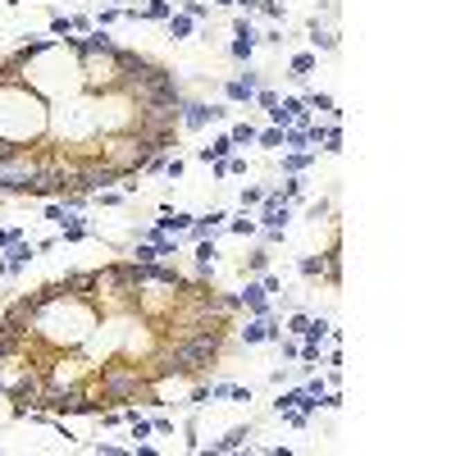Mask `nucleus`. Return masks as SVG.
<instances>
[{"label": "nucleus", "mask_w": 456, "mask_h": 456, "mask_svg": "<svg viewBox=\"0 0 456 456\" xmlns=\"http://www.w3.org/2000/svg\"><path fill=\"white\" fill-rule=\"evenodd\" d=\"M0 69L23 82L28 91L51 105V100H64V96H78L82 87V60H78V42L73 37H60V42H28L19 51L0 55Z\"/></svg>", "instance_id": "1"}, {"label": "nucleus", "mask_w": 456, "mask_h": 456, "mask_svg": "<svg viewBox=\"0 0 456 456\" xmlns=\"http://www.w3.org/2000/svg\"><path fill=\"white\" fill-rule=\"evenodd\" d=\"M42 146H46L51 155H96V151H100L96 96H91V91H78V96L51 100Z\"/></svg>", "instance_id": "2"}, {"label": "nucleus", "mask_w": 456, "mask_h": 456, "mask_svg": "<svg viewBox=\"0 0 456 456\" xmlns=\"http://www.w3.org/2000/svg\"><path fill=\"white\" fill-rule=\"evenodd\" d=\"M96 123H100V137H132V132L178 128V123H169V119H155V114L141 105L128 87L96 91Z\"/></svg>", "instance_id": "3"}, {"label": "nucleus", "mask_w": 456, "mask_h": 456, "mask_svg": "<svg viewBox=\"0 0 456 456\" xmlns=\"http://www.w3.org/2000/svg\"><path fill=\"white\" fill-rule=\"evenodd\" d=\"M78 60H82V87L96 96V91L123 87V69H128V46L109 42L105 33H91L78 42Z\"/></svg>", "instance_id": "4"}, {"label": "nucleus", "mask_w": 456, "mask_h": 456, "mask_svg": "<svg viewBox=\"0 0 456 456\" xmlns=\"http://www.w3.org/2000/svg\"><path fill=\"white\" fill-rule=\"evenodd\" d=\"M301 274H310V279H315V274H324L328 288H337V283H342V270H337V242L324 251V261H301Z\"/></svg>", "instance_id": "5"}, {"label": "nucleus", "mask_w": 456, "mask_h": 456, "mask_svg": "<svg viewBox=\"0 0 456 456\" xmlns=\"http://www.w3.org/2000/svg\"><path fill=\"white\" fill-rule=\"evenodd\" d=\"M187 114H178V123H187V128H206V123H215V119H228V109L224 105H183Z\"/></svg>", "instance_id": "6"}, {"label": "nucleus", "mask_w": 456, "mask_h": 456, "mask_svg": "<svg viewBox=\"0 0 456 456\" xmlns=\"http://www.w3.org/2000/svg\"><path fill=\"white\" fill-rule=\"evenodd\" d=\"M238 306H247L251 315H270V292H265V288H256V283H247V292L238 297Z\"/></svg>", "instance_id": "7"}, {"label": "nucleus", "mask_w": 456, "mask_h": 456, "mask_svg": "<svg viewBox=\"0 0 456 456\" xmlns=\"http://www.w3.org/2000/svg\"><path fill=\"white\" fill-rule=\"evenodd\" d=\"M224 210H210V215L206 219H192V228H187V233H192V242H206V238H215V228L219 224H224Z\"/></svg>", "instance_id": "8"}, {"label": "nucleus", "mask_w": 456, "mask_h": 456, "mask_svg": "<svg viewBox=\"0 0 456 456\" xmlns=\"http://www.w3.org/2000/svg\"><path fill=\"white\" fill-rule=\"evenodd\" d=\"M228 155H233V137H215L210 141V146H201V151H196V160H206V164H215V160H228Z\"/></svg>", "instance_id": "9"}, {"label": "nucleus", "mask_w": 456, "mask_h": 456, "mask_svg": "<svg viewBox=\"0 0 456 456\" xmlns=\"http://www.w3.org/2000/svg\"><path fill=\"white\" fill-rule=\"evenodd\" d=\"M256 87H261V82H256V78H238V82H228V100H251L256 96Z\"/></svg>", "instance_id": "10"}, {"label": "nucleus", "mask_w": 456, "mask_h": 456, "mask_svg": "<svg viewBox=\"0 0 456 456\" xmlns=\"http://www.w3.org/2000/svg\"><path fill=\"white\" fill-rule=\"evenodd\" d=\"M160 228H169V233H187V228H192V215H183V210H164Z\"/></svg>", "instance_id": "11"}, {"label": "nucleus", "mask_w": 456, "mask_h": 456, "mask_svg": "<svg viewBox=\"0 0 456 456\" xmlns=\"http://www.w3.org/2000/svg\"><path fill=\"white\" fill-rule=\"evenodd\" d=\"M310 42H315L319 51H337V37L324 33V28H319V19H310Z\"/></svg>", "instance_id": "12"}, {"label": "nucleus", "mask_w": 456, "mask_h": 456, "mask_svg": "<svg viewBox=\"0 0 456 456\" xmlns=\"http://www.w3.org/2000/svg\"><path fill=\"white\" fill-rule=\"evenodd\" d=\"M247 438H251V429H228V438H219L215 452H233V447H242Z\"/></svg>", "instance_id": "13"}, {"label": "nucleus", "mask_w": 456, "mask_h": 456, "mask_svg": "<svg viewBox=\"0 0 456 456\" xmlns=\"http://www.w3.org/2000/svg\"><path fill=\"white\" fill-rule=\"evenodd\" d=\"M319 141H324V151H342V128H337V123H324V128H319Z\"/></svg>", "instance_id": "14"}, {"label": "nucleus", "mask_w": 456, "mask_h": 456, "mask_svg": "<svg viewBox=\"0 0 456 456\" xmlns=\"http://www.w3.org/2000/svg\"><path fill=\"white\" fill-rule=\"evenodd\" d=\"M228 137H233V146H251V141H256V128H251V123H233Z\"/></svg>", "instance_id": "15"}, {"label": "nucleus", "mask_w": 456, "mask_h": 456, "mask_svg": "<svg viewBox=\"0 0 456 456\" xmlns=\"http://www.w3.org/2000/svg\"><path fill=\"white\" fill-rule=\"evenodd\" d=\"M192 23L196 19H187V14H169V37H192Z\"/></svg>", "instance_id": "16"}, {"label": "nucleus", "mask_w": 456, "mask_h": 456, "mask_svg": "<svg viewBox=\"0 0 456 456\" xmlns=\"http://www.w3.org/2000/svg\"><path fill=\"white\" fill-rule=\"evenodd\" d=\"M196 265H201V270H210V265H215V238L196 242Z\"/></svg>", "instance_id": "17"}, {"label": "nucleus", "mask_w": 456, "mask_h": 456, "mask_svg": "<svg viewBox=\"0 0 456 456\" xmlns=\"http://www.w3.org/2000/svg\"><path fill=\"white\" fill-rule=\"evenodd\" d=\"M28 256H33V247H23V242H14L10 261H5V265H10V274H14V270H23V265H28Z\"/></svg>", "instance_id": "18"}, {"label": "nucleus", "mask_w": 456, "mask_h": 456, "mask_svg": "<svg viewBox=\"0 0 456 456\" xmlns=\"http://www.w3.org/2000/svg\"><path fill=\"white\" fill-rule=\"evenodd\" d=\"M251 51H256V33H251V37H238V42H233V60H251Z\"/></svg>", "instance_id": "19"}, {"label": "nucleus", "mask_w": 456, "mask_h": 456, "mask_svg": "<svg viewBox=\"0 0 456 456\" xmlns=\"http://www.w3.org/2000/svg\"><path fill=\"white\" fill-rule=\"evenodd\" d=\"M306 105H310V109H328V114H337V109H333V96H328V91H310V96H306Z\"/></svg>", "instance_id": "20"}, {"label": "nucleus", "mask_w": 456, "mask_h": 456, "mask_svg": "<svg viewBox=\"0 0 456 456\" xmlns=\"http://www.w3.org/2000/svg\"><path fill=\"white\" fill-rule=\"evenodd\" d=\"M310 69H315V55H310V51H306V55H297V60H292V78H306Z\"/></svg>", "instance_id": "21"}, {"label": "nucleus", "mask_w": 456, "mask_h": 456, "mask_svg": "<svg viewBox=\"0 0 456 456\" xmlns=\"http://www.w3.org/2000/svg\"><path fill=\"white\" fill-rule=\"evenodd\" d=\"M265 265H270V251H256V256L242 265V274H265Z\"/></svg>", "instance_id": "22"}, {"label": "nucleus", "mask_w": 456, "mask_h": 456, "mask_svg": "<svg viewBox=\"0 0 456 456\" xmlns=\"http://www.w3.org/2000/svg\"><path fill=\"white\" fill-rule=\"evenodd\" d=\"M141 14H146V19H169L174 10H169V0H151V5H146Z\"/></svg>", "instance_id": "23"}, {"label": "nucleus", "mask_w": 456, "mask_h": 456, "mask_svg": "<svg viewBox=\"0 0 456 456\" xmlns=\"http://www.w3.org/2000/svg\"><path fill=\"white\" fill-rule=\"evenodd\" d=\"M310 160H315V155H288V160H283V169H288V174H301Z\"/></svg>", "instance_id": "24"}, {"label": "nucleus", "mask_w": 456, "mask_h": 456, "mask_svg": "<svg viewBox=\"0 0 456 456\" xmlns=\"http://www.w3.org/2000/svg\"><path fill=\"white\" fill-rule=\"evenodd\" d=\"M256 141H261V146H283V128H265V132H256Z\"/></svg>", "instance_id": "25"}, {"label": "nucleus", "mask_w": 456, "mask_h": 456, "mask_svg": "<svg viewBox=\"0 0 456 456\" xmlns=\"http://www.w3.org/2000/svg\"><path fill=\"white\" fill-rule=\"evenodd\" d=\"M261 201H265V187H247V192H242V210L261 206Z\"/></svg>", "instance_id": "26"}, {"label": "nucleus", "mask_w": 456, "mask_h": 456, "mask_svg": "<svg viewBox=\"0 0 456 456\" xmlns=\"http://www.w3.org/2000/svg\"><path fill=\"white\" fill-rule=\"evenodd\" d=\"M187 19H206V14H210V5H206V0H187Z\"/></svg>", "instance_id": "27"}, {"label": "nucleus", "mask_w": 456, "mask_h": 456, "mask_svg": "<svg viewBox=\"0 0 456 456\" xmlns=\"http://www.w3.org/2000/svg\"><path fill=\"white\" fill-rule=\"evenodd\" d=\"M256 10H265L270 19H283V5H279V0H256Z\"/></svg>", "instance_id": "28"}, {"label": "nucleus", "mask_w": 456, "mask_h": 456, "mask_svg": "<svg viewBox=\"0 0 456 456\" xmlns=\"http://www.w3.org/2000/svg\"><path fill=\"white\" fill-rule=\"evenodd\" d=\"M228 228H233L238 238H247V233H256V219H233V224H228Z\"/></svg>", "instance_id": "29"}, {"label": "nucleus", "mask_w": 456, "mask_h": 456, "mask_svg": "<svg viewBox=\"0 0 456 456\" xmlns=\"http://www.w3.org/2000/svg\"><path fill=\"white\" fill-rule=\"evenodd\" d=\"M51 33L55 37H69V33H73V19H51Z\"/></svg>", "instance_id": "30"}, {"label": "nucleus", "mask_w": 456, "mask_h": 456, "mask_svg": "<svg viewBox=\"0 0 456 456\" xmlns=\"http://www.w3.org/2000/svg\"><path fill=\"white\" fill-rule=\"evenodd\" d=\"M306 324H310V315H292V319H288V328H283V333H306Z\"/></svg>", "instance_id": "31"}, {"label": "nucleus", "mask_w": 456, "mask_h": 456, "mask_svg": "<svg viewBox=\"0 0 456 456\" xmlns=\"http://www.w3.org/2000/svg\"><path fill=\"white\" fill-rule=\"evenodd\" d=\"M256 100H261V105H265V109H274V105H279V96H274V91H270V87H256Z\"/></svg>", "instance_id": "32"}, {"label": "nucleus", "mask_w": 456, "mask_h": 456, "mask_svg": "<svg viewBox=\"0 0 456 456\" xmlns=\"http://www.w3.org/2000/svg\"><path fill=\"white\" fill-rule=\"evenodd\" d=\"M19 242V228H0V247H14Z\"/></svg>", "instance_id": "33"}, {"label": "nucleus", "mask_w": 456, "mask_h": 456, "mask_svg": "<svg viewBox=\"0 0 456 456\" xmlns=\"http://www.w3.org/2000/svg\"><path fill=\"white\" fill-rule=\"evenodd\" d=\"M251 33H256V28H251L247 19H238V23H233V37H251Z\"/></svg>", "instance_id": "34"}]
</instances>
